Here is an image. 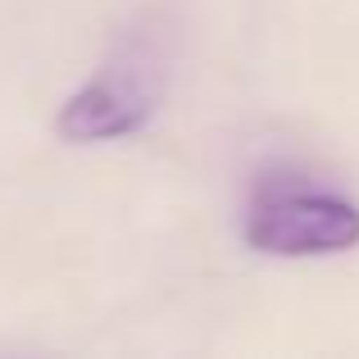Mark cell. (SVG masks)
Listing matches in <instances>:
<instances>
[{
	"label": "cell",
	"instance_id": "obj_1",
	"mask_svg": "<svg viewBox=\"0 0 359 359\" xmlns=\"http://www.w3.org/2000/svg\"><path fill=\"white\" fill-rule=\"evenodd\" d=\"M245 245L278 259L341 255L359 245V205L309 187H269L245 214Z\"/></svg>",
	"mask_w": 359,
	"mask_h": 359
},
{
	"label": "cell",
	"instance_id": "obj_2",
	"mask_svg": "<svg viewBox=\"0 0 359 359\" xmlns=\"http://www.w3.org/2000/svg\"><path fill=\"white\" fill-rule=\"evenodd\" d=\"M155 100H159V60L137 46L64 100L55 132L64 141H78V146L118 141L146 128L150 114H155Z\"/></svg>",
	"mask_w": 359,
	"mask_h": 359
}]
</instances>
